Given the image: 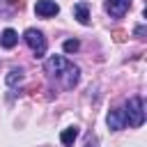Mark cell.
I'll return each mask as SVG.
<instances>
[{"instance_id": "4fadbf2b", "label": "cell", "mask_w": 147, "mask_h": 147, "mask_svg": "<svg viewBox=\"0 0 147 147\" xmlns=\"http://www.w3.org/2000/svg\"><path fill=\"white\" fill-rule=\"evenodd\" d=\"M113 37H115V41H124V39H126V34H124L122 30H115V32H113Z\"/></svg>"}, {"instance_id": "7c38bea8", "label": "cell", "mask_w": 147, "mask_h": 147, "mask_svg": "<svg viewBox=\"0 0 147 147\" xmlns=\"http://www.w3.org/2000/svg\"><path fill=\"white\" fill-rule=\"evenodd\" d=\"M145 32H147V28H145V25H138V28L133 30V34H136L138 39H142V37H145Z\"/></svg>"}, {"instance_id": "277c9868", "label": "cell", "mask_w": 147, "mask_h": 147, "mask_svg": "<svg viewBox=\"0 0 147 147\" xmlns=\"http://www.w3.org/2000/svg\"><path fill=\"white\" fill-rule=\"evenodd\" d=\"M103 9L113 16V18H122L129 9H131V0H106Z\"/></svg>"}, {"instance_id": "7a4b0ae2", "label": "cell", "mask_w": 147, "mask_h": 147, "mask_svg": "<svg viewBox=\"0 0 147 147\" xmlns=\"http://www.w3.org/2000/svg\"><path fill=\"white\" fill-rule=\"evenodd\" d=\"M124 115H126V124L129 126H142L145 124V103L140 96H131L124 106Z\"/></svg>"}, {"instance_id": "8992f818", "label": "cell", "mask_w": 147, "mask_h": 147, "mask_svg": "<svg viewBox=\"0 0 147 147\" xmlns=\"http://www.w3.org/2000/svg\"><path fill=\"white\" fill-rule=\"evenodd\" d=\"M106 122H108V129H113V131H122V129L126 126V115H124V108H115V110H110Z\"/></svg>"}, {"instance_id": "ba28073f", "label": "cell", "mask_w": 147, "mask_h": 147, "mask_svg": "<svg viewBox=\"0 0 147 147\" xmlns=\"http://www.w3.org/2000/svg\"><path fill=\"white\" fill-rule=\"evenodd\" d=\"M0 44H2V48H14V46L18 44V34H16V30H11V28L2 30V34H0Z\"/></svg>"}, {"instance_id": "5b68a950", "label": "cell", "mask_w": 147, "mask_h": 147, "mask_svg": "<svg viewBox=\"0 0 147 147\" xmlns=\"http://www.w3.org/2000/svg\"><path fill=\"white\" fill-rule=\"evenodd\" d=\"M34 14L41 16V18L55 16V14H60V5H57L55 0H37V5H34Z\"/></svg>"}, {"instance_id": "30bf717a", "label": "cell", "mask_w": 147, "mask_h": 147, "mask_svg": "<svg viewBox=\"0 0 147 147\" xmlns=\"http://www.w3.org/2000/svg\"><path fill=\"white\" fill-rule=\"evenodd\" d=\"M21 80H23V71H21V69H11V71L7 74V78H5V83H7L9 87H14V85L21 83Z\"/></svg>"}, {"instance_id": "8fae6325", "label": "cell", "mask_w": 147, "mask_h": 147, "mask_svg": "<svg viewBox=\"0 0 147 147\" xmlns=\"http://www.w3.org/2000/svg\"><path fill=\"white\" fill-rule=\"evenodd\" d=\"M62 48H64V53H76V51L80 48V41H78V39H67V41L62 44Z\"/></svg>"}, {"instance_id": "9c48e42d", "label": "cell", "mask_w": 147, "mask_h": 147, "mask_svg": "<svg viewBox=\"0 0 147 147\" xmlns=\"http://www.w3.org/2000/svg\"><path fill=\"white\" fill-rule=\"evenodd\" d=\"M78 138V129L76 126H69V129H64L62 133H60V140H62V145H74V140Z\"/></svg>"}, {"instance_id": "6da1fadb", "label": "cell", "mask_w": 147, "mask_h": 147, "mask_svg": "<svg viewBox=\"0 0 147 147\" xmlns=\"http://www.w3.org/2000/svg\"><path fill=\"white\" fill-rule=\"evenodd\" d=\"M44 71L48 74V78L57 80L64 90H71L78 80H80V69L76 64H71L67 57L62 55H51L46 62H44Z\"/></svg>"}, {"instance_id": "3957f363", "label": "cell", "mask_w": 147, "mask_h": 147, "mask_svg": "<svg viewBox=\"0 0 147 147\" xmlns=\"http://www.w3.org/2000/svg\"><path fill=\"white\" fill-rule=\"evenodd\" d=\"M25 44L30 46V51L34 53V57H44L46 55V37L37 30V28H28L25 34H23Z\"/></svg>"}, {"instance_id": "52a82bcc", "label": "cell", "mask_w": 147, "mask_h": 147, "mask_svg": "<svg viewBox=\"0 0 147 147\" xmlns=\"http://www.w3.org/2000/svg\"><path fill=\"white\" fill-rule=\"evenodd\" d=\"M74 18H78V23H83V25L90 23V9H87V2H76V5H74Z\"/></svg>"}]
</instances>
